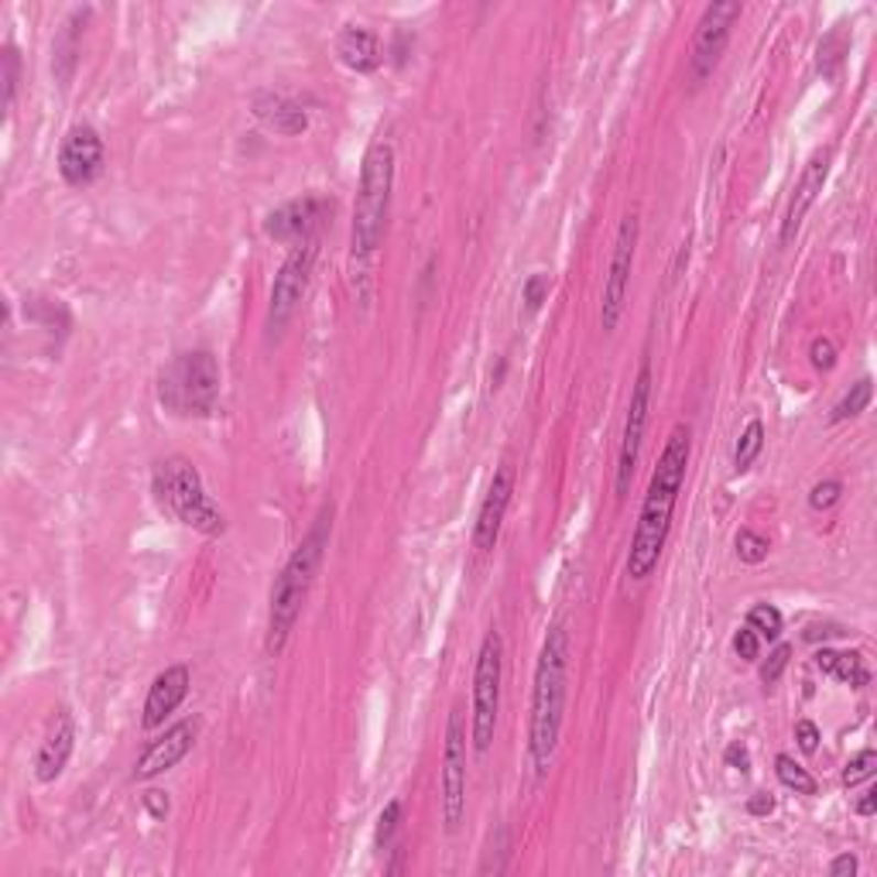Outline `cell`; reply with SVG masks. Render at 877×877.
Listing matches in <instances>:
<instances>
[{
	"instance_id": "4dcf8cb0",
	"label": "cell",
	"mask_w": 877,
	"mask_h": 877,
	"mask_svg": "<svg viewBox=\"0 0 877 877\" xmlns=\"http://www.w3.org/2000/svg\"><path fill=\"white\" fill-rule=\"evenodd\" d=\"M874 765H877V750L864 747L860 755L847 765V771H843V786L854 789V786H860V781H867L874 775Z\"/></svg>"
},
{
	"instance_id": "6da1fadb",
	"label": "cell",
	"mask_w": 877,
	"mask_h": 877,
	"mask_svg": "<svg viewBox=\"0 0 877 877\" xmlns=\"http://www.w3.org/2000/svg\"><path fill=\"white\" fill-rule=\"evenodd\" d=\"M689 425H675L665 438V450L658 456V466L651 474V484H648V494H645V505H641V515H638V528H635V539H631V549H628V576L631 580H648L658 566V559H662V549H665V539H669V528H672V515H675V505H679V494H682V484H685V466H689Z\"/></svg>"
},
{
	"instance_id": "44dd1931",
	"label": "cell",
	"mask_w": 877,
	"mask_h": 877,
	"mask_svg": "<svg viewBox=\"0 0 877 877\" xmlns=\"http://www.w3.org/2000/svg\"><path fill=\"white\" fill-rule=\"evenodd\" d=\"M336 55L354 73H373L381 66V39L370 28L347 24L336 35Z\"/></svg>"
},
{
	"instance_id": "e0dca14e",
	"label": "cell",
	"mask_w": 877,
	"mask_h": 877,
	"mask_svg": "<svg viewBox=\"0 0 877 877\" xmlns=\"http://www.w3.org/2000/svg\"><path fill=\"white\" fill-rule=\"evenodd\" d=\"M76 747V719L69 710H55L48 719V730L42 737V747L35 755V778L42 786H52V781L66 771L69 758Z\"/></svg>"
},
{
	"instance_id": "ee69618b",
	"label": "cell",
	"mask_w": 877,
	"mask_h": 877,
	"mask_svg": "<svg viewBox=\"0 0 877 877\" xmlns=\"http://www.w3.org/2000/svg\"><path fill=\"white\" fill-rule=\"evenodd\" d=\"M877 812V789H867L864 799L857 802V816H874Z\"/></svg>"
},
{
	"instance_id": "74e56055",
	"label": "cell",
	"mask_w": 877,
	"mask_h": 877,
	"mask_svg": "<svg viewBox=\"0 0 877 877\" xmlns=\"http://www.w3.org/2000/svg\"><path fill=\"white\" fill-rule=\"evenodd\" d=\"M795 740L802 747V755H816V747H820V727L812 724V719H799V724H795Z\"/></svg>"
},
{
	"instance_id": "cb8c5ba5",
	"label": "cell",
	"mask_w": 877,
	"mask_h": 877,
	"mask_svg": "<svg viewBox=\"0 0 877 877\" xmlns=\"http://www.w3.org/2000/svg\"><path fill=\"white\" fill-rule=\"evenodd\" d=\"M761 450H765V422L761 419H750L747 429L737 438V450H734V469H737V474H744V469L755 466V459L761 456Z\"/></svg>"
},
{
	"instance_id": "ac0fdd59",
	"label": "cell",
	"mask_w": 877,
	"mask_h": 877,
	"mask_svg": "<svg viewBox=\"0 0 877 877\" xmlns=\"http://www.w3.org/2000/svg\"><path fill=\"white\" fill-rule=\"evenodd\" d=\"M190 685H193L190 665H169L165 672L154 675V682L148 689V700H144V716H141L144 730L162 727L165 719L185 703V696H190Z\"/></svg>"
},
{
	"instance_id": "603a6c76",
	"label": "cell",
	"mask_w": 877,
	"mask_h": 877,
	"mask_svg": "<svg viewBox=\"0 0 877 877\" xmlns=\"http://www.w3.org/2000/svg\"><path fill=\"white\" fill-rule=\"evenodd\" d=\"M89 11H73V18L62 24L58 39H55V58H52V69L58 76V83L66 86L73 79V69H76V55H79V35H83V24H86Z\"/></svg>"
},
{
	"instance_id": "7bdbcfd3",
	"label": "cell",
	"mask_w": 877,
	"mask_h": 877,
	"mask_svg": "<svg viewBox=\"0 0 877 877\" xmlns=\"http://www.w3.org/2000/svg\"><path fill=\"white\" fill-rule=\"evenodd\" d=\"M843 628H836V624H812V628L805 631V641H820V638H840Z\"/></svg>"
},
{
	"instance_id": "e575fe53",
	"label": "cell",
	"mask_w": 877,
	"mask_h": 877,
	"mask_svg": "<svg viewBox=\"0 0 877 877\" xmlns=\"http://www.w3.org/2000/svg\"><path fill=\"white\" fill-rule=\"evenodd\" d=\"M809 360H812V367H816V370H833L836 367V347H833V339H826V336L812 339Z\"/></svg>"
},
{
	"instance_id": "30bf717a",
	"label": "cell",
	"mask_w": 877,
	"mask_h": 877,
	"mask_svg": "<svg viewBox=\"0 0 877 877\" xmlns=\"http://www.w3.org/2000/svg\"><path fill=\"white\" fill-rule=\"evenodd\" d=\"M466 820V727L459 710L450 713L443 747V826L456 833Z\"/></svg>"
},
{
	"instance_id": "7c38bea8",
	"label": "cell",
	"mask_w": 877,
	"mask_h": 877,
	"mask_svg": "<svg viewBox=\"0 0 877 877\" xmlns=\"http://www.w3.org/2000/svg\"><path fill=\"white\" fill-rule=\"evenodd\" d=\"M104 162H107V148L97 128L89 123H76V128L66 131L58 148V175L66 178L73 190H86L100 175H104Z\"/></svg>"
},
{
	"instance_id": "83f0119b",
	"label": "cell",
	"mask_w": 877,
	"mask_h": 877,
	"mask_svg": "<svg viewBox=\"0 0 877 877\" xmlns=\"http://www.w3.org/2000/svg\"><path fill=\"white\" fill-rule=\"evenodd\" d=\"M734 545H737V559L747 562V566H761V562L768 559V552H771V542L761 535V531H750V528L737 531Z\"/></svg>"
},
{
	"instance_id": "5bb4252c",
	"label": "cell",
	"mask_w": 877,
	"mask_h": 877,
	"mask_svg": "<svg viewBox=\"0 0 877 877\" xmlns=\"http://www.w3.org/2000/svg\"><path fill=\"white\" fill-rule=\"evenodd\" d=\"M196 737H199V724H196V719H178V724H172L162 737H154L141 750V758L134 765V778L138 781H148V778H159V775L172 771L193 750Z\"/></svg>"
},
{
	"instance_id": "1f68e13d",
	"label": "cell",
	"mask_w": 877,
	"mask_h": 877,
	"mask_svg": "<svg viewBox=\"0 0 877 877\" xmlns=\"http://www.w3.org/2000/svg\"><path fill=\"white\" fill-rule=\"evenodd\" d=\"M545 295H549V274H542V271L528 274V278H524V285H521V302H524V308H528V312H539L542 302H545Z\"/></svg>"
},
{
	"instance_id": "7a4b0ae2",
	"label": "cell",
	"mask_w": 877,
	"mask_h": 877,
	"mask_svg": "<svg viewBox=\"0 0 877 877\" xmlns=\"http://www.w3.org/2000/svg\"><path fill=\"white\" fill-rule=\"evenodd\" d=\"M566 682H570V631L552 624L535 665V689H531V727H528V755L542 778L555 758L562 716H566Z\"/></svg>"
},
{
	"instance_id": "f35d334b",
	"label": "cell",
	"mask_w": 877,
	"mask_h": 877,
	"mask_svg": "<svg viewBox=\"0 0 877 877\" xmlns=\"http://www.w3.org/2000/svg\"><path fill=\"white\" fill-rule=\"evenodd\" d=\"M144 805L151 809V816H154V820H162L165 812H169V795L159 792V789H151V792L144 795Z\"/></svg>"
},
{
	"instance_id": "277c9868",
	"label": "cell",
	"mask_w": 877,
	"mask_h": 877,
	"mask_svg": "<svg viewBox=\"0 0 877 877\" xmlns=\"http://www.w3.org/2000/svg\"><path fill=\"white\" fill-rule=\"evenodd\" d=\"M391 190H394V148L391 141H373L364 154L357 206L350 224V258L367 264L381 250L388 213H391Z\"/></svg>"
},
{
	"instance_id": "9c48e42d",
	"label": "cell",
	"mask_w": 877,
	"mask_h": 877,
	"mask_svg": "<svg viewBox=\"0 0 877 877\" xmlns=\"http://www.w3.org/2000/svg\"><path fill=\"white\" fill-rule=\"evenodd\" d=\"M740 18V4L737 0H719V4H710L696 24V39H693V52H689V69H693V83H706L710 73L716 69L719 55L727 52L730 42V28Z\"/></svg>"
},
{
	"instance_id": "ffe728a7",
	"label": "cell",
	"mask_w": 877,
	"mask_h": 877,
	"mask_svg": "<svg viewBox=\"0 0 877 877\" xmlns=\"http://www.w3.org/2000/svg\"><path fill=\"white\" fill-rule=\"evenodd\" d=\"M255 117L264 123L268 131L281 134V138H299L308 131V113L305 107H299L295 100L281 97V93H258L255 104H250Z\"/></svg>"
},
{
	"instance_id": "9a60e30c",
	"label": "cell",
	"mask_w": 877,
	"mask_h": 877,
	"mask_svg": "<svg viewBox=\"0 0 877 877\" xmlns=\"http://www.w3.org/2000/svg\"><path fill=\"white\" fill-rule=\"evenodd\" d=\"M826 175H830V148L826 151H816L812 159L805 162L799 182H795V193L789 199V209H786V219H781V234H778V243L781 247H792L795 234L802 230V219L805 213L816 206L823 185H826Z\"/></svg>"
},
{
	"instance_id": "ba28073f",
	"label": "cell",
	"mask_w": 877,
	"mask_h": 877,
	"mask_svg": "<svg viewBox=\"0 0 877 877\" xmlns=\"http://www.w3.org/2000/svg\"><path fill=\"white\" fill-rule=\"evenodd\" d=\"M316 258H320V247L316 240H299L292 247V255L285 258V264L278 268L274 274V285H271V302H268V336H278L292 323V316L299 312L305 292H308V281H312V268H316Z\"/></svg>"
},
{
	"instance_id": "b9f144b4",
	"label": "cell",
	"mask_w": 877,
	"mask_h": 877,
	"mask_svg": "<svg viewBox=\"0 0 877 877\" xmlns=\"http://www.w3.org/2000/svg\"><path fill=\"white\" fill-rule=\"evenodd\" d=\"M747 812H750V816H768V812H775V799L765 795V792L750 795V799H747Z\"/></svg>"
},
{
	"instance_id": "ab89813d",
	"label": "cell",
	"mask_w": 877,
	"mask_h": 877,
	"mask_svg": "<svg viewBox=\"0 0 877 877\" xmlns=\"http://www.w3.org/2000/svg\"><path fill=\"white\" fill-rule=\"evenodd\" d=\"M830 874H833V877H854V874H857V857H854V854H840V857L830 864Z\"/></svg>"
},
{
	"instance_id": "2e32d148",
	"label": "cell",
	"mask_w": 877,
	"mask_h": 877,
	"mask_svg": "<svg viewBox=\"0 0 877 877\" xmlns=\"http://www.w3.org/2000/svg\"><path fill=\"white\" fill-rule=\"evenodd\" d=\"M329 199L323 196H302L292 199L285 206H278L274 213H268L264 219V234L271 240H312V230H320V224L329 213Z\"/></svg>"
},
{
	"instance_id": "60d3db41",
	"label": "cell",
	"mask_w": 877,
	"mask_h": 877,
	"mask_svg": "<svg viewBox=\"0 0 877 877\" xmlns=\"http://www.w3.org/2000/svg\"><path fill=\"white\" fill-rule=\"evenodd\" d=\"M724 758H727V765L737 768V771H747V768H750V755H747V747H744V744H730Z\"/></svg>"
},
{
	"instance_id": "8fae6325",
	"label": "cell",
	"mask_w": 877,
	"mask_h": 877,
	"mask_svg": "<svg viewBox=\"0 0 877 877\" xmlns=\"http://www.w3.org/2000/svg\"><path fill=\"white\" fill-rule=\"evenodd\" d=\"M635 250H638V216H624L617 240H614V258H610V271L604 281V302H600V326L607 333H614L620 316H624V299H628V285H631Z\"/></svg>"
},
{
	"instance_id": "3957f363",
	"label": "cell",
	"mask_w": 877,
	"mask_h": 877,
	"mask_svg": "<svg viewBox=\"0 0 877 877\" xmlns=\"http://www.w3.org/2000/svg\"><path fill=\"white\" fill-rule=\"evenodd\" d=\"M329 531H333V508L326 505L316 518V524L308 528V535L295 545V552L289 555L285 570L278 573L274 586H271V604H268V638H264V651L271 658H278L285 651L295 620L302 614V604L308 597L312 583H316V573L323 566V555L329 549Z\"/></svg>"
},
{
	"instance_id": "52a82bcc",
	"label": "cell",
	"mask_w": 877,
	"mask_h": 877,
	"mask_svg": "<svg viewBox=\"0 0 877 877\" xmlns=\"http://www.w3.org/2000/svg\"><path fill=\"white\" fill-rule=\"evenodd\" d=\"M500 675H505V641L497 631H487L477 672H474V724H469V740L477 755H487L494 730H497V710H500Z\"/></svg>"
},
{
	"instance_id": "d590c367",
	"label": "cell",
	"mask_w": 877,
	"mask_h": 877,
	"mask_svg": "<svg viewBox=\"0 0 877 877\" xmlns=\"http://www.w3.org/2000/svg\"><path fill=\"white\" fill-rule=\"evenodd\" d=\"M734 651H737V658H744V662H758V658H761V638L744 624V628L734 635Z\"/></svg>"
},
{
	"instance_id": "8d00e7d4",
	"label": "cell",
	"mask_w": 877,
	"mask_h": 877,
	"mask_svg": "<svg viewBox=\"0 0 877 877\" xmlns=\"http://www.w3.org/2000/svg\"><path fill=\"white\" fill-rule=\"evenodd\" d=\"M840 52H843V39H840L836 31H833V35H830V39L820 45V73H826V76H833V73H836L840 58H843Z\"/></svg>"
},
{
	"instance_id": "4316f807",
	"label": "cell",
	"mask_w": 877,
	"mask_h": 877,
	"mask_svg": "<svg viewBox=\"0 0 877 877\" xmlns=\"http://www.w3.org/2000/svg\"><path fill=\"white\" fill-rule=\"evenodd\" d=\"M747 628L755 631L761 641H778L781 638V610L771 604H758L747 614Z\"/></svg>"
},
{
	"instance_id": "5b68a950",
	"label": "cell",
	"mask_w": 877,
	"mask_h": 877,
	"mask_svg": "<svg viewBox=\"0 0 877 877\" xmlns=\"http://www.w3.org/2000/svg\"><path fill=\"white\" fill-rule=\"evenodd\" d=\"M151 490H154V497H159L162 511H169L185 528L199 531V535L216 539L227 531V518L216 508V500L209 497L193 459L169 456L162 463H154Z\"/></svg>"
},
{
	"instance_id": "d6a6232c",
	"label": "cell",
	"mask_w": 877,
	"mask_h": 877,
	"mask_svg": "<svg viewBox=\"0 0 877 877\" xmlns=\"http://www.w3.org/2000/svg\"><path fill=\"white\" fill-rule=\"evenodd\" d=\"M840 494H843V484L840 480H823V484H816L812 487V494H809V508L812 511H830L836 500H840Z\"/></svg>"
},
{
	"instance_id": "484cf974",
	"label": "cell",
	"mask_w": 877,
	"mask_h": 877,
	"mask_svg": "<svg viewBox=\"0 0 877 877\" xmlns=\"http://www.w3.org/2000/svg\"><path fill=\"white\" fill-rule=\"evenodd\" d=\"M874 398V388H870V378H860L857 385H851V391L836 401V409L830 412V422H847V419H857Z\"/></svg>"
},
{
	"instance_id": "4fadbf2b",
	"label": "cell",
	"mask_w": 877,
	"mask_h": 877,
	"mask_svg": "<svg viewBox=\"0 0 877 877\" xmlns=\"http://www.w3.org/2000/svg\"><path fill=\"white\" fill-rule=\"evenodd\" d=\"M648 409H651V364L645 360L638 370V381L631 391V404H628V422H624V438H620V456H617V497L628 494L635 466L641 456V443H645V429H648Z\"/></svg>"
},
{
	"instance_id": "f1b7e54d",
	"label": "cell",
	"mask_w": 877,
	"mask_h": 877,
	"mask_svg": "<svg viewBox=\"0 0 877 877\" xmlns=\"http://www.w3.org/2000/svg\"><path fill=\"white\" fill-rule=\"evenodd\" d=\"M18 79H21V55H18L14 45H4V52H0V83H4V110L14 107Z\"/></svg>"
},
{
	"instance_id": "d4e9b609",
	"label": "cell",
	"mask_w": 877,
	"mask_h": 877,
	"mask_svg": "<svg viewBox=\"0 0 877 877\" xmlns=\"http://www.w3.org/2000/svg\"><path fill=\"white\" fill-rule=\"evenodd\" d=\"M775 775H778V781L786 789H792L795 795H816L820 792V786H816V778H812L795 758H789V755H778L775 758Z\"/></svg>"
},
{
	"instance_id": "8992f818",
	"label": "cell",
	"mask_w": 877,
	"mask_h": 877,
	"mask_svg": "<svg viewBox=\"0 0 877 877\" xmlns=\"http://www.w3.org/2000/svg\"><path fill=\"white\" fill-rule=\"evenodd\" d=\"M159 401L172 415L206 419L219 401V364L209 350L178 354L159 378Z\"/></svg>"
},
{
	"instance_id": "d6986e66",
	"label": "cell",
	"mask_w": 877,
	"mask_h": 877,
	"mask_svg": "<svg viewBox=\"0 0 877 877\" xmlns=\"http://www.w3.org/2000/svg\"><path fill=\"white\" fill-rule=\"evenodd\" d=\"M511 494H515V469L500 466L490 480V487H487V497H484V505L477 511V524H474V545L480 552H490L497 545L500 524H505V515L511 505Z\"/></svg>"
},
{
	"instance_id": "f546056e",
	"label": "cell",
	"mask_w": 877,
	"mask_h": 877,
	"mask_svg": "<svg viewBox=\"0 0 877 877\" xmlns=\"http://www.w3.org/2000/svg\"><path fill=\"white\" fill-rule=\"evenodd\" d=\"M398 823H401V799H391L385 809H381V816H378V830H373V843H378V851H385L391 836L398 833Z\"/></svg>"
},
{
	"instance_id": "836d02e7",
	"label": "cell",
	"mask_w": 877,
	"mask_h": 877,
	"mask_svg": "<svg viewBox=\"0 0 877 877\" xmlns=\"http://www.w3.org/2000/svg\"><path fill=\"white\" fill-rule=\"evenodd\" d=\"M789 658H792V648L789 645H778L771 654H768V662L761 665V682L765 685H775L781 679V672L789 669Z\"/></svg>"
},
{
	"instance_id": "7402d4cb",
	"label": "cell",
	"mask_w": 877,
	"mask_h": 877,
	"mask_svg": "<svg viewBox=\"0 0 877 877\" xmlns=\"http://www.w3.org/2000/svg\"><path fill=\"white\" fill-rule=\"evenodd\" d=\"M816 665L833 675L836 682L851 685V689H864L870 682V669L864 662L860 651H833V648H820L816 651Z\"/></svg>"
}]
</instances>
